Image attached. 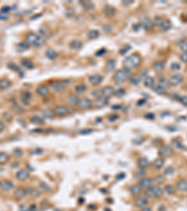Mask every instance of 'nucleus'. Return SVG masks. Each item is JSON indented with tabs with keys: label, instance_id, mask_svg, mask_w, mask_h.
I'll use <instances>...</instances> for the list:
<instances>
[{
	"label": "nucleus",
	"instance_id": "f257e3e1",
	"mask_svg": "<svg viewBox=\"0 0 187 211\" xmlns=\"http://www.w3.org/2000/svg\"><path fill=\"white\" fill-rule=\"evenodd\" d=\"M45 42H46V39H44V38L40 36V34H37V33H34V32H29L25 38V43L30 47L40 48L44 45Z\"/></svg>",
	"mask_w": 187,
	"mask_h": 211
},
{
	"label": "nucleus",
	"instance_id": "f03ea898",
	"mask_svg": "<svg viewBox=\"0 0 187 211\" xmlns=\"http://www.w3.org/2000/svg\"><path fill=\"white\" fill-rule=\"evenodd\" d=\"M141 56L140 55H137V54H133L131 55L127 56L126 59L123 60V66L124 69H127V70H134L138 68V66L141 64Z\"/></svg>",
	"mask_w": 187,
	"mask_h": 211
},
{
	"label": "nucleus",
	"instance_id": "7ed1b4c3",
	"mask_svg": "<svg viewBox=\"0 0 187 211\" xmlns=\"http://www.w3.org/2000/svg\"><path fill=\"white\" fill-rule=\"evenodd\" d=\"M131 76H132V71L130 70L121 69V70H118L116 72H115L113 76V80L116 83L122 84V83L126 82L127 80L131 79Z\"/></svg>",
	"mask_w": 187,
	"mask_h": 211
},
{
	"label": "nucleus",
	"instance_id": "20e7f679",
	"mask_svg": "<svg viewBox=\"0 0 187 211\" xmlns=\"http://www.w3.org/2000/svg\"><path fill=\"white\" fill-rule=\"evenodd\" d=\"M155 25L157 26V28L160 31L166 32L167 30H169L172 27V23L169 20H167L166 18H162V17H156L155 18Z\"/></svg>",
	"mask_w": 187,
	"mask_h": 211
},
{
	"label": "nucleus",
	"instance_id": "39448f33",
	"mask_svg": "<svg viewBox=\"0 0 187 211\" xmlns=\"http://www.w3.org/2000/svg\"><path fill=\"white\" fill-rule=\"evenodd\" d=\"M146 194L148 197L152 198H160L164 194V189H162L159 186H155L153 185L151 188L146 190Z\"/></svg>",
	"mask_w": 187,
	"mask_h": 211
},
{
	"label": "nucleus",
	"instance_id": "423d86ee",
	"mask_svg": "<svg viewBox=\"0 0 187 211\" xmlns=\"http://www.w3.org/2000/svg\"><path fill=\"white\" fill-rule=\"evenodd\" d=\"M77 106L83 110H88L90 108H92L93 102L89 98L84 97V98H81L79 99V102H78V105H77Z\"/></svg>",
	"mask_w": 187,
	"mask_h": 211
},
{
	"label": "nucleus",
	"instance_id": "0eeeda50",
	"mask_svg": "<svg viewBox=\"0 0 187 211\" xmlns=\"http://www.w3.org/2000/svg\"><path fill=\"white\" fill-rule=\"evenodd\" d=\"M148 203H149V200H148V197L146 195H140L135 200V205L137 207H140V208L145 207L148 205Z\"/></svg>",
	"mask_w": 187,
	"mask_h": 211
},
{
	"label": "nucleus",
	"instance_id": "6e6552de",
	"mask_svg": "<svg viewBox=\"0 0 187 211\" xmlns=\"http://www.w3.org/2000/svg\"><path fill=\"white\" fill-rule=\"evenodd\" d=\"M69 113V108L66 105H58L54 109V114L58 117H64Z\"/></svg>",
	"mask_w": 187,
	"mask_h": 211
},
{
	"label": "nucleus",
	"instance_id": "1a4fd4ad",
	"mask_svg": "<svg viewBox=\"0 0 187 211\" xmlns=\"http://www.w3.org/2000/svg\"><path fill=\"white\" fill-rule=\"evenodd\" d=\"M183 81V76L181 74H174L169 78V84L173 86L180 85Z\"/></svg>",
	"mask_w": 187,
	"mask_h": 211
},
{
	"label": "nucleus",
	"instance_id": "9d476101",
	"mask_svg": "<svg viewBox=\"0 0 187 211\" xmlns=\"http://www.w3.org/2000/svg\"><path fill=\"white\" fill-rule=\"evenodd\" d=\"M153 183H155V179L152 178V177H146V178L141 179V181L140 182V186L142 189H149L151 187L153 186Z\"/></svg>",
	"mask_w": 187,
	"mask_h": 211
},
{
	"label": "nucleus",
	"instance_id": "9b49d317",
	"mask_svg": "<svg viewBox=\"0 0 187 211\" xmlns=\"http://www.w3.org/2000/svg\"><path fill=\"white\" fill-rule=\"evenodd\" d=\"M88 81H89V83L91 85H98L102 83V81H103V77L100 74H93V75H91L89 76V78H88Z\"/></svg>",
	"mask_w": 187,
	"mask_h": 211
},
{
	"label": "nucleus",
	"instance_id": "f8f14e48",
	"mask_svg": "<svg viewBox=\"0 0 187 211\" xmlns=\"http://www.w3.org/2000/svg\"><path fill=\"white\" fill-rule=\"evenodd\" d=\"M114 94H115V89L111 85L105 86V87H103L102 90H101V95L103 96V97L107 98V99L111 98V96H113Z\"/></svg>",
	"mask_w": 187,
	"mask_h": 211
},
{
	"label": "nucleus",
	"instance_id": "ddd939ff",
	"mask_svg": "<svg viewBox=\"0 0 187 211\" xmlns=\"http://www.w3.org/2000/svg\"><path fill=\"white\" fill-rule=\"evenodd\" d=\"M29 172H28L26 169H21L17 172L16 174V178L20 181H25L26 179L29 178Z\"/></svg>",
	"mask_w": 187,
	"mask_h": 211
},
{
	"label": "nucleus",
	"instance_id": "4468645a",
	"mask_svg": "<svg viewBox=\"0 0 187 211\" xmlns=\"http://www.w3.org/2000/svg\"><path fill=\"white\" fill-rule=\"evenodd\" d=\"M140 25L142 26V27L144 28L145 30H151L153 27V22L151 20L149 17H143L141 19Z\"/></svg>",
	"mask_w": 187,
	"mask_h": 211
},
{
	"label": "nucleus",
	"instance_id": "2eb2a0df",
	"mask_svg": "<svg viewBox=\"0 0 187 211\" xmlns=\"http://www.w3.org/2000/svg\"><path fill=\"white\" fill-rule=\"evenodd\" d=\"M160 155L163 156V157H171L173 155V149H172V147H170L169 146H164L160 148Z\"/></svg>",
	"mask_w": 187,
	"mask_h": 211
},
{
	"label": "nucleus",
	"instance_id": "dca6fc26",
	"mask_svg": "<svg viewBox=\"0 0 187 211\" xmlns=\"http://www.w3.org/2000/svg\"><path fill=\"white\" fill-rule=\"evenodd\" d=\"M0 188H1V190L3 191H6V193H8V191L11 190L14 188V184L12 183V182L8 181V180H5V181H3V182L0 183Z\"/></svg>",
	"mask_w": 187,
	"mask_h": 211
},
{
	"label": "nucleus",
	"instance_id": "f3484780",
	"mask_svg": "<svg viewBox=\"0 0 187 211\" xmlns=\"http://www.w3.org/2000/svg\"><path fill=\"white\" fill-rule=\"evenodd\" d=\"M13 195L17 199H23L27 195V190H25V188H18L14 191Z\"/></svg>",
	"mask_w": 187,
	"mask_h": 211
},
{
	"label": "nucleus",
	"instance_id": "a211bd4d",
	"mask_svg": "<svg viewBox=\"0 0 187 211\" xmlns=\"http://www.w3.org/2000/svg\"><path fill=\"white\" fill-rule=\"evenodd\" d=\"M36 92L38 96H40V97H44V96H47L48 94H49L50 92V89L48 86L46 85H40V86H37V88L36 90Z\"/></svg>",
	"mask_w": 187,
	"mask_h": 211
},
{
	"label": "nucleus",
	"instance_id": "6ab92c4d",
	"mask_svg": "<svg viewBox=\"0 0 187 211\" xmlns=\"http://www.w3.org/2000/svg\"><path fill=\"white\" fill-rule=\"evenodd\" d=\"M64 88H65V85L60 82H55V83L51 84V89L54 91V92L60 93L64 90Z\"/></svg>",
	"mask_w": 187,
	"mask_h": 211
},
{
	"label": "nucleus",
	"instance_id": "aec40b11",
	"mask_svg": "<svg viewBox=\"0 0 187 211\" xmlns=\"http://www.w3.org/2000/svg\"><path fill=\"white\" fill-rule=\"evenodd\" d=\"M177 190L180 193H187V180L186 179H181L177 183Z\"/></svg>",
	"mask_w": 187,
	"mask_h": 211
},
{
	"label": "nucleus",
	"instance_id": "412c9836",
	"mask_svg": "<svg viewBox=\"0 0 187 211\" xmlns=\"http://www.w3.org/2000/svg\"><path fill=\"white\" fill-rule=\"evenodd\" d=\"M79 97L78 95L76 94H71L68 97V103L71 106H77L78 105V102H79Z\"/></svg>",
	"mask_w": 187,
	"mask_h": 211
},
{
	"label": "nucleus",
	"instance_id": "4be33fe9",
	"mask_svg": "<svg viewBox=\"0 0 187 211\" xmlns=\"http://www.w3.org/2000/svg\"><path fill=\"white\" fill-rule=\"evenodd\" d=\"M149 164H150V162H149V161L146 159V158H143V157L140 158L138 161V165L142 170L147 169L148 167H149Z\"/></svg>",
	"mask_w": 187,
	"mask_h": 211
},
{
	"label": "nucleus",
	"instance_id": "5701e85b",
	"mask_svg": "<svg viewBox=\"0 0 187 211\" xmlns=\"http://www.w3.org/2000/svg\"><path fill=\"white\" fill-rule=\"evenodd\" d=\"M165 164V160L163 159V158H157L152 162V166L153 168L156 169V170H160L163 166Z\"/></svg>",
	"mask_w": 187,
	"mask_h": 211
},
{
	"label": "nucleus",
	"instance_id": "b1692460",
	"mask_svg": "<svg viewBox=\"0 0 187 211\" xmlns=\"http://www.w3.org/2000/svg\"><path fill=\"white\" fill-rule=\"evenodd\" d=\"M108 103V99L103 97V96H99V97H97L95 99V104L97 105V106H99V107H102V106H105Z\"/></svg>",
	"mask_w": 187,
	"mask_h": 211
},
{
	"label": "nucleus",
	"instance_id": "393cba45",
	"mask_svg": "<svg viewBox=\"0 0 187 211\" xmlns=\"http://www.w3.org/2000/svg\"><path fill=\"white\" fill-rule=\"evenodd\" d=\"M69 48L71 50H80L83 48V42L79 40H74L69 43Z\"/></svg>",
	"mask_w": 187,
	"mask_h": 211
},
{
	"label": "nucleus",
	"instance_id": "a878e982",
	"mask_svg": "<svg viewBox=\"0 0 187 211\" xmlns=\"http://www.w3.org/2000/svg\"><path fill=\"white\" fill-rule=\"evenodd\" d=\"M11 86V82L7 78H1L0 79V90L8 89Z\"/></svg>",
	"mask_w": 187,
	"mask_h": 211
},
{
	"label": "nucleus",
	"instance_id": "bb28decb",
	"mask_svg": "<svg viewBox=\"0 0 187 211\" xmlns=\"http://www.w3.org/2000/svg\"><path fill=\"white\" fill-rule=\"evenodd\" d=\"M166 67V63L163 60H157L155 62V64H153V69L156 71H161L165 69Z\"/></svg>",
	"mask_w": 187,
	"mask_h": 211
},
{
	"label": "nucleus",
	"instance_id": "cd10ccee",
	"mask_svg": "<svg viewBox=\"0 0 187 211\" xmlns=\"http://www.w3.org/2000/svg\"><path fill=\"white\" fill-rule=\"evenodd\" d=\"M86 89H87V87H86V85L84 84H79V85H77L75 86V93L76 95H81V94H83Z\"/></svg>",
	"mask_w": 187,
	"mask_h": 211
},
{
	"label": "nucleus",
	"instance_id": "c85d7f7f",
	"mask_svg": "<svg viewBox=\"0 0 187 211\" xmlns=\"http://www.w3.org/2000/svg\"><path fill=\"white\" fill-rule=\"evenodd\" d=\"M130 191H131V193L133 195L138 196V195H140L141 193L142 188L140 186V184H135V185H133L130 188Z\"/></svg>",
	"mask_w": 187,
	"mask_h": 211
},
{
	"label": "nucleus",
	"instance_id": "c756f323",
	"mask_svg": "<svg viewBox=\"0 0 187 211\" xmlns=\"http://www.w3.org/2000/svg\"><path fill=\"white\" fill-rule=\"evenodd\" d=\"M115 68H116V62H115V60L109 59V60L107 61V63H106V70H107V71H109V72H111V71H113L115 70Z\"/></svg>",
	"mask_w": 187,
	"mask_h": 211
},
{
	"label": "nucleus",
	"instance_id": "7c9ffc66",
	"mask_svg": "<svg viewBox=\"0 0 187 211\" xmlns=\"http://www.w3.org/2000/svg\"><path fill=\"white\" fill-rule=\"evenodd\" d=\"M155 83V78H152V76H146L144 79V86L145 87H153Z\"/></svg>",
	"mask_w": 187,
	"mask_h": 211
},
{
	"label": "nucleus",
	"instance_id": "2f4dec72",
	"mask_svg": "<svg viewBox=\"0 0 187 211\" xmlns=\"http://www.w3.org/2000/svg\"><path fill=\"white\" fill-rule=\"evenodd\" d=\"M141 81H142V76L140 74H136V75H134L132 76V78H131V85L133 86H137L140 83H141Z\"/></svg>",
	"mask_w": 187,
	"mask_h": 211
},
{
	"label": "nucleus",
	"instance_id": "473e14b6",
	"mask_svg": "<svg viewBox=\"0 0 187 211\" xmlns=\"http://www.w3.org/2000/svg\"><path fill=\"white\" fill-rule=\"evenodd\" d=\"M31 97H32V95L29 91H23L21 93V99L25 103H28V102L31 99Z\"/></svg>",
	"mask_w": 187,
	"mask_h": 211
},
{
	"label": "nucleus",
	"instance_id": "72a5a7b5",
	"mask_svg": "<svg viewBox=\"0 0 187 211\" xmlns=\"http://www.w3.org/2000/svg\"><path fill=\"white\" fill-rule=\"evenodd\" d=\"M152 89H153V91H155V92L156 94H158V95H165V94L167 93L166 88L163 87V86L160 85H153Z\"/></svg>",
	"mask_w": 187,
	"mask_h": 211
},
{
	"label": "nucleus",
	"instance_id": "f704fd0d",
	"mask_svg": "<svg viewBox=\"0 0 187 211\" xmlns=\"http://www.w3.org/2000/svg\"><path fill=\"white\" fill-rule=\"evenodd\" d=\"M21 63L23 67H25V68H26L28 70H31V69H33V67H34L33 62L30 59H27V58H23L21 60Z\"/></svg>",
	"mask_w": 187,
	"mask_h": 211
},
{
	"label": "nucleus",
	"instance_id": "c9c22d12",
	"mask_svg": "<svg viewBox=\"0 0 187 211\" xmlns=\"http://www.w3.org/2000/svg\"><path fill=\"white\" fill-rule=\"evenodd\" d=\"M9 161V155L6 152H0V165L7 163Z\"/></svg>",
	"mask_w": 187,
	"mask_h": 211
},
{
	"label": "nucleus",
	"instance_id": "e433bc0d",
	"mask_svg": "<svg viewBox=\"0 0 187 211\" xmlns=\"http://www.w3.org/2000/svg\"><path fill=\"white\" fill-rule=\"evenodd\" d=\"M87 37L91 40H95V39H97L99 37V31L97 30V29H91L88 31L87 33Z\"/></svg>",
	"mask_w": 187,
	"mask_h": 211
},
{
	"label": "nucleus",
	"instance_id": "4c0bfd02",
	"mask_svg": "<svg viewBox=\"0 0 187 211\" xmlns=\"http://www.w3.org/2000/svg\"><path fill=\"white\" fill-rule=\"evenodd\" d=\"M46 56L49 59H54L57 56V53L54 49H49V50L46 51Z\"/></svg>",
	"mask_w": 187,
	"mask_h": 211
},
{
	"label": "nucleus",
	"instance_id": "58836bf2",
	"mask_svg": "<svg viewBox=\"0 0 187 211\" xmlns=\"http://www.w3.org/2000/svg\"><path fill=\"white\" fill-rule=\"evenodd\" d=\"M104 13L106 14L107 16H113L115 14V9L111 7H109V6H106L104 8Z\"/></svg>",
	"mask_w": 187,
	"mask_h": 211
},
{
	"label": "nucleus",
	"instance_id": "ea45409f",
	"mask_svg": "<svg viewBox=\"0 0 187 211\" xmlns=\"http://www.w3.org/2000/svg\"><path fill=\"white\" fill-rule=\"evenodd\" d=\"M145 175V170H142V169H138L135 174H134V176H135L136 179H141L142 177H144Z\"/></svg>",
	"mask_w": 187,
	"mask_h": 211
},
{
	"label": "nucleus",
	"instance_id": "a19ab883",
	"mask_svg": "<svg viewBox=\"0 0 187 211\" xmlns=\"http://www.w3.org/2000/svg\"><path fill=\"white\" fill-rule=\"evenodd\" d=\"M164 190H165L169 195H172V194L175 193V188H174V187L172 186V185H167V186L165 187Z\"/></svg>",
	"mask_w": 187,
	"mask_h": 211
},
{
	"label": "nucleus",
	"instance_id": "79ce46f5",
	"mask_svg": "<svg viewBox=\"0 0 187 211\" xmlns=\"http://www.w3.org/2000/svg\"><path fill=\"white\" fill-rule=\"evenodd\" d=\"M50 30L48 29V28H46L45 26H43V27H41L40 28V36H42L43 38H44V39H46V38L48 37V36H50V32H49Z\"/></svg>",
	"mask_w": 187,
	"mask_h": 211
},
{
	"label": "nucleus",
	"instance_id": "37998d69",
	"mask_svg": "<svg viewBox=\"0 0 187 211\" xmlns=\"http://www.w3.org/2000/svg\"><path fill=\"white\" fill-rule=\"evenodd\" d=\"M27 194L31 195L32 197H37L40 193L36 190V189H33V188H28L27 189Z\"/></svg>",
	"mask_w": 187,
	"mask_h": 211
},
{
	"label": "nucleus",
	"instance_id": "c03bdc74",
	"mask_svg": "<svg viewBox=\"0 0 187 211\" xmlns=\"http://www.w3.org/2000/svg\"><path fill=\"white\" fill-rule=\"evenodd\" d=\"M43 116H44L46 118H52L54 116V114L51 109H46L45 111L43 112Z\"/></svg>",
	"mask_w": 187,
	"mask_h": 211
},
{
	"label": "nucleus",
	"instance_id": "a18cd8bd",
	"mask_svg": "<svg viewBox=\"0 0 187 211\" xmlns=\"http://www.w3.org/2000/svg\"><path fill=\"white\" fill-rule=\"evenodd\" d=\"M157 80H158V82H159L160 85H162L163 87H165V88H166V86L169 85V82H167V81L163 77V76H159Z\"/></svg>",
	"mask_w": 187,
	"mask_h": 211
},
{
	"label": "nucleus",
	"instance_id": "49530a36",
	"mask_svg": "<svg viewBox=\"0 0 187 211\" xmlns=\"http://www.w3.org/2000/svg\"><path fill=\"white\" fill-rule=\"evenodd\" d=\"M170 69H171V70H174V71L180 70H181V65L178 63V62H173V63L170 65Z\"/></svg>",
	"mask_w": 187,
	"mask_h": 211
},
{
	"label": "nucleus",
	"instance_id": "de8ad7c7",
	"mask_svg": "<svg viewBox=\"0 0 187 211\" xmlns=\"http://www.w3.org/2000/svg\"><path fill=\"white\" fill-rule=\"evenodd\" d=\"M173 145H174L177 148H179V149H185L183 144H181L179 140H173Z\"/></svg>",
	"mask_w": 187,
	"mask_h": 211
},
{
	"label": "nucleus",
	"instance_id": "09e8293b",
	"mask_svg": "<svg viewBox=\"0 0 187 211\" xmlns=\"http://www.w3.org/2000/svg\"><path fill=\"white\" fill-rule=\"evenodd\" d=\"M174 171H175V169L173 168V167H171V166H169V167H167V168L165 170V175H172L174 173Z\"/></svg>",
	"mask_w": 187,
	"mask_h": 211
},
{
	"label": "nucleus",
	"instance_id": "8fccbe9b",
	"mask_svg": "<svg viewBox=\"0 0 187 211\" xmlns=\"http://www.w3.org/2000/svg\"><path fill=\"white\" fill-rule=\"evenodd\" d=\"M27 47H28V45L25 42H22V43H20V44H18V50L19 51H25V50L27 49Z\"/></svg>",
	"mask_w": 187,
	"mask_h": 211
},
{
	"label": "nucleus",
	"instance_id": "3c124183",
	"mask_svg": "<svg viewBox=\"0 0 187 211\" xmlns=\"http://www.w3.org/2000/svg\"><path fill=\"white\" fill-rule=\"evenodd\" d=\"M18 211H31V208H30V207H28L26 205H21Z\"/></svg>",
	"mask_w": 187,
	"mask_h": 211
},
{
	"label": "nucleus",
	"instance_id": "603ef678",
	"mask_svg": "<svg viewBox=\"0 0 187 211\" xmlns=\"http://www.w3.org/2000/svg\"><path fill=\"white\" fill-rule=\"evenodd\" d=\"M13 155L16 158H19V157H21L23 155V151L21 149H19V148H16V149L13 150Z\"/></svg>",
	"mask_w": 187,
	"mask_h": 211
},
{
	"label": "nucleus",
	"instance_id": "864d4df0",
	"mask_svg": "<svg viewBox=\"0 0 187 211\" xmlns=\"http://www.w3.org/2000/svg\"><path fill=\"white\" fill-rule=\"evenodd\" d=\"M32 122L35 124H41V123H43V120L38 117H34L32 118Z\"/></svg>",
	"mask_w": 187,
	"mask_h": 211
},
{
	"label": "nucleus",
	"instance_id": "5fc2aeb1",
	"mask_svg": "<svg viewBox=\"0 0 187 211\" xmlns=\"http://www.w3.org/2000/svg\"><path fill=\"white\" fill-rule=\"evenodd\" d=\"M40 190H44V191H49L50 190V187H48L45 183H43V182L40 184Z\"/></svg>",
	"mask_w": 187,
	"mask_h": 211
},
{
	"label": "nucleus",
	"instance_id": "6e6d98bb",
	"mask_svg": "<svg viewBox=\"0 0 187 211\" xmlns=\"http://www.w3.org/2000/svg\"><path fill=\"white\" fill-rule=\"evenodd\" d=\"M179 100H180V102L183 104V105H184V106H187V96H183V97H181V98L179 99Z\"/></svg>",
	"mask_w": 187,
	"mask_h": 211
},
{
	"label": "nucleus",
	"instance_id": "4d7b16f0",
	"mask_svg": "<svg viewBox=\"0 0 187 211\" xmlns=\"http://www.w3.org/2000/svg\"><path fill=\"white\" fill-rule=\"evenodd\" d=\"M11 11V7H8V6H6V7H3L2 9H1V11H0V13H3V14H6L8 13V11Z\"/></svg>",
	"mask_w": 187,
	"mask_h": 211
},
{
	"label": "nucleus",
	"instance_id": "13d9d810",
	"mask_svg": "<svg viewBox=\"0 0 187 211\" xmlns=\"http://www.w3.org/2000/svg\"><path fill=\"white\" fill-rule=\"evenodd\" d=\"M180 48L183 53L187 52V41H183V43H181V44L180 45Z\"/></svg>",
	"mask_w": 187,
	"mask_h": 211
},
{
	"label": "nucleus",
	"instance_id": "bf43d9fd",
	"mask_svg": "<svg viewBox=\"0 0 187 211\" xmlns=\"http://www.w3.org/2000/svg\"><path fill=\"white\" fill-rule=\"evenodd\" d=\"M83 5L84 6V8H86L87 9H94V5L91 3V2H85V3H83Z\"/></svg>",
	"mask_w": 187,
	"mask_h": 211
},
{
	"label": "nucleus",
	"instance_id": "052dcab7",
	"mask_svg": "<svg viewBox=\"0 0 187 211\" xmlns=\"http://www.w3.org/2000/svg\"><path fill=\"white\" fill-rule=\"evenodd\" d=\"M180 58H181V61L184 62V63H187V52H185V53H183V54L181 55Z\"/></svg>",
	"mask_w": 187,
	"mask_h": 211
},
{
	"label": "nucleus",
	"instance_id": "680f3d73",
	"mask_svg": "<svg viewBox=\"0 0 187 211\" xmlns=\"http://www.w3.org/2000/svg\"><path fill=\"white\" fill-rule=\"evenodd\" d=\"M155 181H157L158 183H163V182L165 181V177L163 176V175H158V176L156 177Z\"/></svg>",
	"mask_w": 187,
	"mask_h": 211
},
{
	"label": "nucleus",
	"instance_id": "e2e57ef3",
	"mask_svg": "<svg viewBox=\"0 0 187 211\" xmlns=\"http://www.w3.org/2000/svg\"><path fill=\"white\" fill-rule=\"evenodd\" d=\"M8 19V16L7 14H3V13H0V21H6Z\"/></svg>",
	"mask_w": 187,
	"mask_h": 211
},
{
	"label": "nucleus",
	"instance_id": "0e129e2a",
	"mask_svg": "<svg viewBox=\"0 0 187 211\" xmlns=\"http://www.w3.org/2000/svg\"><path fill=\"white\" fill-rule=\"evenodd\" d=\"M115 94H116L117 96H123L124 94H126V92H124V89H120V90L116 91Z\"/></svg>",
	"mask_w": 187,
	"mask_h": 211
},
{
	"label": "nucleus",
	"instance_id": "69168bd1",
	"mask_svg": "<svg viewBox=\"0 0 187 211\" xmlns=\"http://www.w3.org/2000/svg\"><path fill=\"white\" fill-rule=\"evenodd\" d=\"M4 129H5V124L3 123V121L0 120V132L3 131H4Z\"/></svg>",
	"mask_w": 187,
	"mask_h": 211
},
{
	"label": "nucleus",
	"instance_id": "338daca9",
	"mask_svg": "<svg viewBox=\"0 0 187 211\" xmlns=\"http://www.w3.org/2000/svg\"><path fill=\"white\" fill-rule=\"evenodd\" d=\"M132 3H133V2H132V1H129V0H126V1H123V4L126 5H126H131Z\"/></svg>",
	"mask_w": 187,
	"mask_h": 211
},
{
	"label": "nucleus",
	"instance_id": "774afa93",
	"mask_svg": "<svg viewBox=\"0 0 187 211\" xmlns=\"http://www.w3.org/2000/svg\"><path fill=\"white\" fill-rule=\"evenodd\" d=\"M141 211H152V209L150 207H143V209Z\"/></svg>",
	"mask_w": 187,
	"mask_h": 211
}]
</instances>
